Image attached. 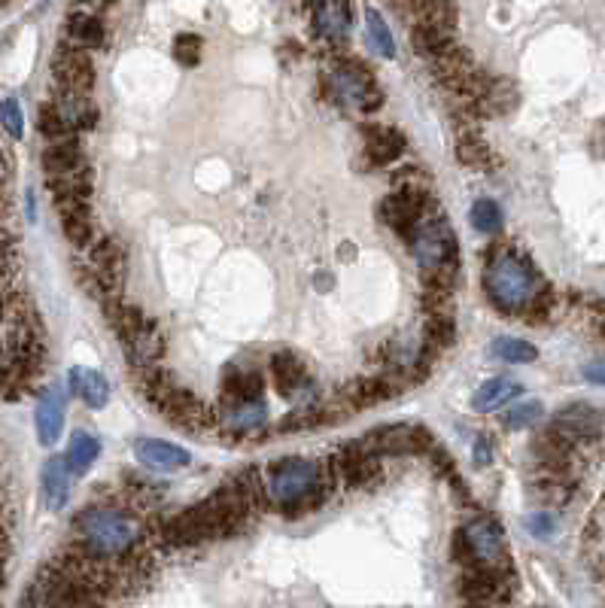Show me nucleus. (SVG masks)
Returning <instances> with one entry per match:
<instances>
[{"mask_svg":"<svg viewBox=\"0 0 605 608\" xmlns=\"http://www.w3.org/2000/svg\"><path fill=\"white\" fill-rule=\"evenodd\" d=\"M70 469L64 463V456H52L43 466V502L49 511H61L70 499Z\"/></svg>","mask_w":605,"mask_h":608,"instance_id":"5701e85b","label":"nucleus"},{"mask_svg":"<svg viewBox=\"0 0 605 608\" xmlns=\"http://www.w3.org/2000/svg\"><path fill=\"white\" fill-rule=\"evenodd\" d=\"M539 417H542V405L539 402H526V405H514L511 411H505L502 423L508 429H526V426H533Z\"/></svg>","mask_w":605,"mask_h":608,"instance_id":"e433bc0d","label":"nucleus"},{"mask_svg":"<svg viewBox=\"0 0 605 608\" xmlns=\"http://www.w3.org/2000/svg\"><path fill=\"white\" fill-rule=\"evenodd\" d=\"M268 420V408L262 402L256 405H225L222 408V426L232 432H256L259 426H265Z\"/></svg>","mask_w":605,"mask_h":608,"instance_id":"cd10ccee","label":"nucleus"},{"mask_svg":"<svg viewBox=\"0 0 605 608\" xmlns=\"http://www.w3.org/2000/svg\"><path fill=\"white\" fill-rule=\"evenodd\" d=\"M64 429V393L61 387H46L37 402V438L40 444H55Z\"/></svg>","mask_w":605,"mask_h":608,"instance_id":"aec40b11","label":"nucleus"},{"mask_svg":"<svg viewBox=\"0 0 605 608\" xmlns=\"http://www.w3.org/2000/svg\"><path fill=\"white\" fill-rule=\"evenodd\" d=\"M61 222V232L67 235V241L73 247H92L95 244V225H92V210L86 213H67V216H58Z\"/></svg>","mask_w":605,"mask_h":608,"instance_id":"c756f323","label":"nucleus"},{"mask_svg":"<svg viewBox=\"0 0 605 608\" xmlns=\"http://www.w3.org/2000/svg\"><path fill=\"white\" fill-rule=\"evenodd\" d=\"M37 131L49 140V143H61V140H73V131H70V125L61 119V113L55 110V104L52 101H46V104H40V110H37Z\"/></svg>","mask_w":605,"mask_h":608,"instance_id":"72a5a7b5","label":"nucleus"},{"mask_svg":"<svg viewBox=\"0 0 605 608\" xmlns=\"http://www.w3.org/2000/svg\"><path fill=\"white\" fill-rule=\"evenodd\" d=\"M271 374H274V384H277L280 396H286L289 402H298V408H311L314 387H311L305 359L295 356L292 350H280L271 356Z\"/></svg>","mask_w":605,"mask_h":608,"instance_id":"f8f14e48","label":"nucleus"},{"mask_svg":"<svg viewBox=\"0 0 605 608\" xmlns=\"http://www.w3.org/2000/svg\"><path fill=\"white\" fill-rule=\"evenodd\" d=\"M58 92V89H55ZM55 110L61 113V119L70 125V131H86L98 125V107L89 101V95H70V92H58L55 95Z\"/></svg>","mask_w":605,"mask_h":608,"instance_id":"4be33fe9","label":"nucleus"},{"mask_svg":"<svg viewBox=\"0 0 605 608\" xmlns=\"http://www.w3.org/2000/svg\"><path fill=\"white\" fill-rule=\"evenodd\" d=\"M453 341H457V323H453V317H426V323H423V347L426 350H432L438 356Z\"/></svg>","mask_w":605,"mask_h":608,"instance_id":"c85d7f7f","label":"nucleus"},{"mask_svg":"<svg viewBox=\"0 0 605 608\" xmlns=\"http://www.w3.org/2000/svg\"><path fill=\"white\" fill-rule=\"evenodd\" d=\"M584 377H587V380H596V384H605V362L587 365V368H584Z\"/></svg>","mask_w":605,"mask_h":608,"instance_id":"a19ab883","label":"nucleus"},{"mask_svg":"<svg viewBox=\"0 0 605 608\" xmlns=\"http://www.w3.org/2000/svg\"><path fill=\"white\" fill-rule=\"evenodd\" d=\"M134 456L149 466V469H159V472H177V469H186L192 463L189 450L171 444V441H159V438H140L134 441Z\"/></svg>","mask_w":605,"mask_h":608,"instance_id":"dca6fc26","label":"nucleus"},{"mask_svg":"<svg viewBox=\"0 0 605 608\" xmlns=\"http://www.w3.org/2000/svg\"><path fill=\"white\" fill-rule=\"evenodd\" d=\"M526 526L533 529V536H539V539H548L551 532L557 529V520L548 514V511H539V514H529L526 517Z\"/></svg>","mask_w":605,"mask_h":608,"instance_id":"58836bf2","label":"nucleus"},{"mask_svg":"<svg viewBox=\"0 0 605 608\" xmlns=\"http://www.w3.org/2000/svg\"><path fill=\"white\" fill-rule=\"evenodd\" d=\"M402 390L393 384L390 377H359L350 380V384L341 390V402L356 411V408H371V405H381L393 396H399Z\"/></svg>","mask_w":605,"mask_h":608,"instance_id":"a211bd4d","label":"nucleus"},{"mask_svg":"<svg viewBox=\"0 0 605 608\" xmlns=\"http://www.w3.org/2000/svg\"><path fill=\"white\" fill-rule=\"evenodd\" d=\"M329 95L347 107V110H359V113H374L381 110L384 104V92L377 86L374 73L350 55H341L332 61L329 70Z\"/></svg>","mask_w":605,"mask_h":608,"instance_id":"20e7f679","label":"nucleus"},{"mask_svg":"<svg viewBox=\"0 0 605 608\" xmlns=\"http://www.w3.org/2000/svg\"><path fill=\"white\" fill-rule=\"evenodd\" d=\"M490 356L499 359V362L523 365V362H536V359H539V350L529 344V341H520V338H496V341L490 344Z\"/></svg>","mask_w":605,"mask_h":608,"instance_id":"2f4dec72","label":"nucleus"},{"mask_svg":"<svg viewBox=\"0 0 605 608\" xmlns=\"http://www.w3.org/2000/svg\"><path fill=\"white\" fill-rule=\"evenodd\" d=\"M332 466L338 472V478L350 487H377L384 481V466L377 456L359 450L356 444H347L341 447L335 456H332Z\"/></svg>","mask_w":605,"mask_h":608,"instance_id":"ddd939ff","label":"nucleus"},{"mask_svg":"<svg viewBox=\"0 0 605 608\" xmlns=\"http://www.w3.org/2000/svg\"><path fill=\"white\" fill-rule=\"evenodd\" d=\"M362 140H365V162L374 168L396 165L408 146L402 131H396L393 125H381V122L362 125Z\"/></svg>","mask_w":605,"mask_h":608,"instance_id":"4468645a","label":"nucleus"},{"mask_svg":"<svg viewBox=\"0 0 605 608\" xmlns=\"http://www.w3.org/2000/svg\"><path fill=\"white\" fill-rule=\"evenodd\" d=\"M514 396H520V384H517V380H511V377H490L484 387H478L472 405H475L478 411H496V408H502L505 402H511Z\"/></svg>","mask_w":605,"mask_h":608,"instance_id":"bb28decb","label":"nucleus"},{"mask_svg":"<svg viewBox=\"0 0 605 608\" xmlns=\"http://www.w3.org/2000/svg\"><path fill=\"white\" fill-rule=\"evenodd\" d=\"M359 450L371 453V456H417V453H429L435 447V438L426 426L417 423H393V426H381L365 432L359 441H353Z\"/></svg>","mask_w":605,"mask_h":608,"instance_id":"423d86ee","label":"nucleus"},{"mask_svg":"<svg viewBox=\"0 0 605 608\" xmlns=\"http://www.w3.org/2000/svg\"><path fill=\"white\" fill-rule=\"evenodd\" d=\"M101 304H104L107 323L119 335V344H122L125 356L131 359V365H137V371L153 368L165 356V338H162V329L156 326V320H149L140 308L122 301V295H110Z\"/></svg>","mask_w":605,"mask_h":608,"instance_id":"7ed1b4c3","label":"nucleus"},{"mask_svg":"<svg viewBox=\"0 0 605 608\" xmlns=\"http://www.w3.org/2000/svg\"><path fill=\"white\" fill-rule=\"evenodd\" d=\"M484 292L490 298V304L499 314H526L536 304V298L545 292L539 283L536 268L529 265L526 259H520L511 250L493 247L490 253V265L484 271Z\"/></svg>","mask_w":605,"mask_h":608,"instance_id":"f03ea898","label":"nucleus"},{"mask_svg":"<svg viewBox=\"0 0 605 608\" xmlns=\"http://www.w3.org/2000/svg\"><path fill=\"white\" fill-rule=\"evenodd\" d=\"M463 539L469 548V569H496V572H511L508 566V548H505V529L496 517L481 514L469 526H463Z\"/></svg>","mask_w":605,"mask_h":608,"instance_id":"6e6552de","label":"nucleus"},{"mask_svg":"<svg viewBox=\"0 0 605 608\" xmlns=\"http://www.w3.org/2000/svg\"><path fill=\"white\" fill-rule=\"evenodd\" d=\"M411 250H414V259L423 271L460 268V244H457V235H453V228L444 216L423 219L417 235L411 238Z\"/></svg>","mask_w":605,"mask_h":608,"instance_id":"0eeeda50","label":"nucleus"},{"mask_svg":"<svg viewBox=\"0 0 605 608\" xmlns=\"http://www.w3.org/2000/svg\"><path fill=\"white\" fill-rule=\"evenodd\" d=\"M411 46L417 55L423 58H441L444 52L453 49V31H441L435 25H426V22H414L411 28Z\"/></svg>","mask_w":605,"mask_h":608,"instance_id":"a878e982","label":"nucleus"},{"mask_svg":"<svg viewBox=\"0 0 605 608\" xmlns=\"http://www.w3.org/2000/svg\"><path fill=\"white\" fill-rule=\"evenodd\" d=\"M67 380H70V390L77 393L92 411H101L110 402V384H107V377L101 371H95V368H70Z\"/></svg>","mask_w":605,"mask_h":608,"instance_id":"412c9836","label":"nucleus"},{"mask_svg":"<svg viewBox=\"0 0 605 608\" xmlns=\"http://www.w3.org/2000/svg\"><path fill=\"white\" fill-rule=\"evenodd\" d=\"M0 125L7 128L10 137H22L25 134V116H22V107L16 98H7V101H0Z\"/></svg>","mask_w":605,"mask_h":608,"instance_id":"4c0bfd02","label":"nucleus"},{"mask_svg":"<svg viewBox=\"0 0 605 608\" xmlns=\"http://www.w3.org/2000/svg\"><path fill=\"white\" fill-rule=\"evenodd\" d=\"M125 247L116 241V238H95V244L89 247V271L101 289V301L110 298V295H119L122 292V283H125Z\"/></svg>","mask_w":605,"mask_h":608,"instance_id":"9b49d317","label":"nucleus"},{"mask_svg":"<svg viewBox=\"0 0 605 608\" xmlns=\"http://www.w3.org/2000/svg\"><path fill=\"white\" fill-rule=\"evenodd\" d=\"M4 177H7V162H4V152H0V183H4Z\"/></svg>","mask_w":605,"mask_h":608,"instance_id":"79ce46f5","label":"nucleus"},{"mask_svg":"<svg viewBox=\"0 0 605 608\" xmlns=\"http://www.w3.org/2000/svg\"><path fill=\"white\" fill-rule=\"evenodd\" d=\"M365 40L368 46L377 52V55H384V58H393L396 55V40H393V31L390 25L377 16V10H368L365 13Z\"/></svg>","mask_w":605,"mask_h":608,"instance_id":"7c9ffc66","label":"nucleus"},{"mask_svg":"<svg viewBox=\"0 0 605 608\" xmlns=\"http://www.w3.org/2000/svg\"><path fill=\"white\" fill-rule=\"evenodd\" d=\"M107 40V31H104V22L98 16H89V13H73L67 19V43L77 46V49H98L104 46Z\"/></svg>","mask_w":605,"mask_h":608,"instance_id":"393cba45","label":"nucleus"},{"mask_svg":"<svg viewBox=\"0 0 605 608\" xmlns=\"http://www.w3.org/2000/svg\"><path fill=\"white\" fill-rule=\"evenodd\" d=\"M323 481V466L308 460V456H283L268 472V502L280 505L283 511L314 493Z\"/></svg>","mask_w":605,"mask_h":608,"instance_id":"39448f33","label":"nucleus"},{"mask_svg":"<svg viewBox=\"0 0 605 608\" xmlns=\"http://www.w3.org/2000/svg\"><path fill=\"white\" fill-rule=\"evenodd\" d=\"M89 168V159L80 146V140H61V143H49L43 149V171L46 180H58V177H70V174H80Z\"/></svg>","mask_w":605,"mask_h":608,"instance_id":"f3484780","label":"nucleus"},{"mask_svg":"<svg viewBox=\"0 0 605 608\" xmlns=\"http://www.w3.org/2000/svg\"><path fill=\"white\" fill-rule=\"evenodd\" d=\"M222 402L225 405H256L262 402L265 380L259 368H244L238 362H229L222 368Z\"/></svg>","mask_w":605,"mask_h":608,"instance_id":"2eb2a0df","label":"nucleus"},{"mask_svg":"<svg viewBox=\"0 0 605 608\" xmlns=\"http://www.w3.org/2000/svg\"><path fill=\"white\" fill-rule=\"evenodd\" d=\"M350 22H353L350 4H314V31H317V37H323L329 46L347 43Z\"/></svg>","mask_w":605,"mask_h":608,"instance_id":"6ab92c4d","label":"nucleus"},{"mask_svg":"<svg viewBox=\"0 0 605 608\" xmlns=\"http://www.w3.org/2000/svg\"><path fill=\"white\" fill-rule=\"evenodd\" d=\"M457 159H460V165H466V168H472V171H490L493 152H490V146H487L484 140H478V137H460V143H457Z\"/></svg>","mask_w":605,"mask_h":608,"instance_id":"473e14b6","label":"nucleus"},{"mask_svg":"<svg viewBox=\"0 0 605 608\" xmlns=\"http://www.w3.org/2000/svg\"><path fill=\"white\" fill-rule=\"evenodd\" d=\"M475 460H478L481 466L490 463V441H487L484 435H478V441H475Z\"/></svg>","mask_w":605,"mask_h":608,"instance_id":"ea45409f","label":"nucleus"},{"mask_svg":"<svg viewBox=\"0 0 605 608\" xmlns=\"http://www.w3.org/2000/svg\"><path fill=\"white\" fill-rule=\"evenodd\" d=\"M137 520L119 508H83L73 517V548L95 563L128 557L137 545Z\"/></svg>","mask_w":605,"mask_h":608,"instance_id":"f257e3e1","label":"nucleus"},{"mask_svg":"<svg viewBox=\"0 0 605 608\" xmlns=\"http://www.w3.org/2000/svg\"><path fill=\"white\" fill-rule=\"evenodd\" d=\"M52 76L55 89L70 95H89L95 86V64L86 49H77L70 43H61L52 58Z\"/></svg>","mask_w":605,"mask_h":608,"instance_id":"9d476101","label":"nucleus"},{"mask_svg":"<svg viewBox=\"0 0 605 608\" xmlns=\"http://www.w3.org/2000/svg\"><path fill=\"white\" fill-rule=\"evenodd\" d=\"M469 219H472V228H475V232H481V235H496L499 228H502V210L490 198H478L472 204Z\"/></svg>","mask_w":605,"mask_h":608,"instance_id":"f704fd0d","label":"nucleus"},{"mask_svg":"<svg viewBox=\"0 0 605 608\" xmlns=\"http://www.w3.org/2000/svg\"><path fill=\"white\" fill-rule=\"evenodd\" d=\"M429 201H432L429 192L402 189V192H393V195H387L381 204H377V216H381L384 225H390L399 238H405L411 244V238L417 235V228L426 219Z\"/></svg>","mask_w":605,"mask_h":608,"instance_id":"1a4fd4ad","label":"nucleus"},{"mask_svg":"<svg viewBox=\"0 0 605 608\" xmlns=\"http://www.w3.org/2000/svg\"><path fill=\"white\" fill-rule=\"evenodd\" d=\"M201 52H204V40L198 34H180L174 40V58L183 67H195L201 61Z\"/></svg>","mask_w":605,"mask_h":608,"instance_id":"c9c22d12","label":"nucleus"},{"mask_svg":"<svg viewBox=\"0 0 605 608\" xmlns=\"http://www.w3.org/2000/svg\"><path fill=\"white\" fill-rule=\"evenodd\" d=\"M101 456V441L92 435V432H73L70 435V444H67V453H64V463L70 469V475H86L95 460Z\"/></svg>","mask_w":605,"mask_h":608,"instance_id":"b1692460","label":"nucleus"}]
</instances>
